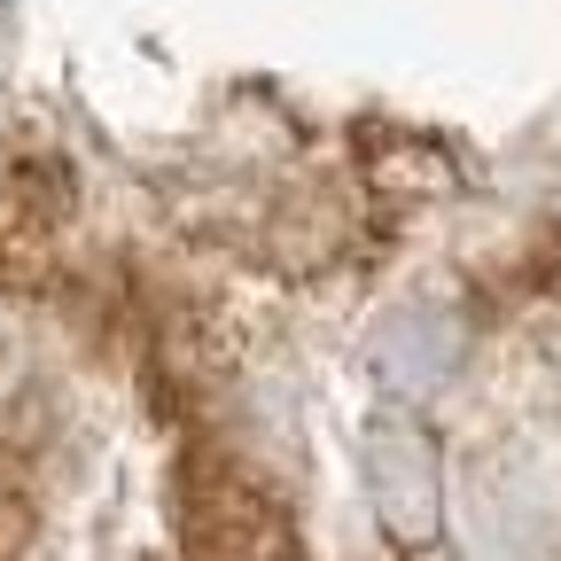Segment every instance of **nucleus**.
<instances>
[{"instance_id":"nucleus-1","label":"nucleus","mask_w":561,"mask_h":561,"mask_svg":"<svg viewBox=\"0 0 561 561\" xmlns=\"http://www.w3.org/2000/svg\"><path fill=\"white\" fill-rule=\"evenodd\" d=\"M453 359V335L445 328H421V320H398L390 343L375 351V375H390V390H421V382H437Z\"/></svg>"}]
</instances>
